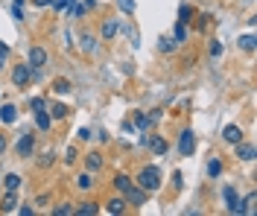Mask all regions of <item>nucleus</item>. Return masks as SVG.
Segmentation results:
<instances>
[{"label": "nucleus", "instance_id": "1", "mask_svg": "<svg viewBox=\"0 0 257 216\" xmlns=\"http://www.w3.org/2000/svg\"><path fill=\"white\" fill-rule=\"evenodd\" d=\"M135 184H138V187H144L146 193H155V190H158L161 187V169L158 166H141V172H138V175H135Z\"/></svg>", "mask_w": 257, "mask_h": 216}, {"label": "nucleus", "instance_id": "2", "mask_svg": "<svg viewBox=\"0 0 257 216\" xmlns=\"http://www.w3.org/2000/svg\"><path fill=\"white\" fill-rule=\"evenodd\" d=\"M222 199H225V210L228 213H242V199H240V193H237L234 184H228L222 190Z\"/></svg>", "mask_w": 257, "mask_h": 216}, {"label": "nucleus", "instance_id": "3", "mask_svg": "<svg viewBox=\"0 0 257 216\" xmlns=\"http://www.w3.org/2000/svg\"><path fill=\"white\" fill-rule=\"evenodd\" d=\"M15 152H18V158H32V152H35V132L21 134L15 143Z\"/></svg>", "mask_w": 257, "mask_h": 216}, {"label": "nucleus", "instance_id": "4", "mask_svg": "<svg viewBox=\"0 0 257 216\" xmlns=\"http://www.w3.org/2000/svg\"><path fill=\"white\" fill-rule=\"evenodd\" d=\"M193 152H196V134L190 129H184V132L178 134V155L181 158H190Z\"/></svg>", "mask_w": 257, "mask_h": 216}, {"label": "nucleus", "instance_id": "5", "mask_svg": "<svg viewBox=\"0 0 257 216\" xmlns=\"http://www.w3.org/2000/svg\"><path fill=\"white\" fill-rule=\"evenodd\" d=\"M50 62V53L44 50V47H38V44H35V47H30V56H27V65L32 67V70H41V67L47 65Z\"/></svg>", "mask_w": 257, "mask_h": 216}, {"label": "nucleus", "instance_id": "6", "mask_svg": "<svg viewBox=\"0 0 257 216\" xmlns=\"http://www.w3.org/2000/svg\"><path fill=\"white\" fill-rule=\"evenodd\" d=\"M30 79H32V67L27 65V62L12 67V85H15V88H27V85H30Z\"/></svg>", "mask_w": 257, "mask_h": 216}, {"label": "nucleus", "instance_id": "7", "mask_svg": "<svg viewBox=\"0 0 257 216\" xmlns=\"http://www.w3.org/2000/svg\"><path fill=\"white\" fill-rule=\"evenodd\" d=\"M123 199H126V204H135V207H141V204H146V199H149V193H146L144 187H138V184H132L126 193H123Z\"/></svg>", "mask_w": 257, "mask_h": 216}, {"label": "nucleus", "instance_id": "8", "mask_svg": "<svg viewBox=\"0 0 257 216\" xmlns=\"http://www.w3.org/2000/svg\"><path fill=\"white\" fill-rule=\"evenodd\" d=\"M146 149L152 152V155H167L170 143H167V137H164V134H152V137H149V143H146Z\"/></svg>", "mask_w": 257, "mask_h": 216}, {"label": "nucleus", "instance_id": "9", "mask_svg": "<svg viewBox=\"0 0 257 216\" xmlns=\"http://www.w3.org/2000/svg\"><path fill=\"white\" fill-rule=\"evenodd\" d=\"M222 140H225V143H231V146H234V143H240V140H242V129L237 126V123L225 126V129H222Z\"/></svg>", "mask_w": 257, "mask_h": 216}, {"label": "nucleus", "instance_id": "10", "mask_svg": "<svg viewBox=\"0 0 257 216\" xmlns=\"http://www.w3.org/2000/svg\"><path fill=\"white\" fill-rule=\"evenodd\" d=\"M234 149H237V158H240V161H245V164H248V161H254V155H257V149H254V143H234Z\"/></svg>", "mask_w": 257, "mask_h": 216}, {"label": "nucleus", "instance_id": "11", "mask_svg": "<svg viewBox=\"0 0 257 216\" xmlns=\"http://www.w3.org/2000/svg\"><path fill=\"white\" fill-rule=\"evenodd\" d=\"M102 164H105V158H102L99 152H88V155H85V169H88V172H99Z\"/></svg>", "mask_w": 257, "mask_h": 216}, {"label": "nucleus", "instance_id": "12", "mask_svg": "<svg viewBox=\"0 0 257 216\" xmlns=\"http://www.w3.org/2000/svg\"><path fill=\"white\" fill-rule=\"evenodd\" d=\"M111 184H114V190H117V193H126L128 187L135 184V178H132V175H126V172H117V175L111 178Z\"/></svg>", "mask_w": 257, "mask_h": 216}, {"label": "nucleus", "instance_id": "13", "mask_svg": "<svg viewBox=\"0 0 257 216\" xmlns=\"http://www.w3.org/2000/svg\"><path fill=\"white\" fill-rule=\"evenodd\" d=\"M47 114L53 117V120H67V117H70V108H67L64 102H53V105H47Z\"/></svg>", "mask_w": 257, "mask_h": 216}, {"label": "nucleus", "instance_id": "14", "mask_svg": "<svg viewBox=\"0 0 257 216\" xmlns=\"http://www.w3.org/2000/svg\"><path fill=\"white\" fill-rule=\"evenodd\" d=\"M18 120V108L12 102H6V105H0V123H6V126H12Z\"/></svg>", "mask_w": 257, "mask_h": 216}, {"label": "nucleus", "instance_id": "15", "mask_svg": "<svg viewBox=\"0 0 257 216\" xmlns=\"http://www.w3.org/2000/svg\"><path fill=\"white\" fill-rule=\"evenodd\" d=\"M120 30V18H108L105 24H102V41H111L114 35Z\"/></svg>", "mask_w": 257, "mask_h": 216}, {"label": "nucleus", "instance_id": "16", "mask_svg": "<svg viewBox=\"0 0 257 216\" xmlns=\"http://www.w3.org/2000/svg\"><path fill=\"white\" fill-rule=\"evenodd\" d=\"M50 91H53V94H59V97H67V94L73 91V85H70V79H62V76H59V79H53Z\"/></svg>", "mask_w": 257, "mask_h": 216}, {"label": "nucleus", "instance_id": "17", "mask_svg": "<svg viewBox=\"0 0 257 216\" xmlns=\"http://www.w3.org/2000/svg\"><path fill=\"white\" fill-rule=\"evenodd\" d=\"M73 213H79V216H96L99 213V204H96V201H82L79 207H73Z\"/></svg>", "mask_w": 257, "mask_h": 216}, {"label": "nucleus", "instance_id": "18", "mask_svg": "<svg viewBox=\"0 0 257 216\" xmlns=\"http://www.w3.org/2000/svg\"><path fill=\"white\" fill-rule=\"evenodd\" d=\"M50 126H53V117L47 111H35V129L38 132H50Z\"/></svg>", "mask_w": 257, "mask_h": 216}, {"label": "nucleus", "instance_id": "19", "mask_svg": "<svg viewBox=\"0 0 257 216\" xmlns=\"http://www.w3.org/2000/svg\"><path fill=\"white\" fill-rule=\"evenodd\" d=\"M205 172H208V178H219V175H222V158L213 155L208 161V166H205Z\"/></svg>", "mask_w": 257, "mask_h": 216}, {"label": "nucleus", "instance_id": "20", "mask_svg": "<svg viewBox=\"0 0 257 216\" xmlns=\"http://www.w3.org/2000/svg\"><path fill=\"white\" fill-rule=\"evenodd\" d=\"M76 187H79L82 193H88V190H94V172H88V169H85V172H82L79 178H76Z\"/></svg>", "mask_w": 257, "mask_h": 216}, {"label": "nucleus", "instance_id": "21", "mask_svg": "<svg viewBox=\"0 0 257 216\" xmlns=\"http://www.w3.org/2000/svg\"><path fill=\"white\" fill-rule=\"evenodd\" d=\"M105 204H108V207H105L108 213H123V210H126V199H123V193H120V196H114V199H108Z\"/></svg>", "mask_w": 257, "mask_h": 216}, {"label": "nucleus", "instance_id": "22", "mask_svg": "<svg viewBox=\"0 0 257 216\" xmlns=\"http://www.w3.org/2000/svg\"><path fill=\"white\" fill-rule=\"evenodd\" d=\"M18 207V196H15V190H6V199H3V204H0V210L3 213H12Z\"/></svg>", "mask_w": 257, "mask_h": 216}, {"label": "nucleus", "instance_id": "23", "mask_svg": "<svg viewBox=\"0 0 257 216\" xmlns=\"http://www.w3.org/2000/svg\"><path fill=\"white\" fill-rule=\"evenodd\" d=\"M21 184H24V178H21L18 172H9V175H3V187H6V190H18Z\"/></svg>", "mask_w": 257, "mask_h": 216}, {"label": "nucleus", "instance_id": "24", "mask_svg": "<svg viewBox=\"0 0 257 216\" xmlns=\"http://www.w3.org/2000/svg\"><path fill=\"white\" fill-rule=\"evenodd\" d=\"M53 164H56V152L53 149H44L38 155V166H41V169H47V166H53Z\"/></svg>", "mask_w": 257, "mask_h": 216}, {"label": "nucleus", "instance_id": "25", "mask_svg": "<svg viewBox=\"0 0 257 216\" xmlns=\"http://www.w3.org/2000/svg\"><path fill=\"white\" fill-rule=\"evenodd\" d=\"M237 44H240V50H245V53H254V47H257V38L251 33L248 35H242L240 41H237Z\"/></svg>", "mask_w": 257, "mask_h": 216}, {"label": "nucleus", "instance_id": "26", "mask_svg": "<svg viewBox=\"0 0 257 216\" xmlns=\"http://www.w3.org/2000/svg\"><path fill=\"white\" fill-rule=\"evenodd\" d=\"M193 15H196V9L184 3V6L178 9V24H190V21H193Z\"/></svg>", "mask_w": 257, "mask_h": 216}, {"label": "nucleus", "instance_id": "27", "mask_svg": "<svg viewBox=\"0 0 257 216\" xmlns=\"http://www.w3.org/2000/svg\"><path fill=\"white\" fill-rule=\"evenodd\" d=\"M135 126H138L141 132H149V126H152V120H149V114H144V111H138V114H135Z\"/></svg>", "mask_w": 257, "mask_h": 216}, {"label": "nucleus", "instance_id": "28", "mask_svg": "<svg viewBox=\"0 0 257 216\" xmlns=\"http://www.w3.org/2000/svg\"><path fill=\"white\" fill-rule=\"evenodd\" d=\"M254 204H257V193H248L242 199V213H254Z\"/></svg>", "mask_w": 257, "mask_h": 216}, {"label": "nucleus", "instance_id": "29", "mask_svg": "<svg viewBox=\"0 0 257 216\" xmlns=\"http://www.w3.org/2000/svg\"><path fill=\"white\" fill-rule=\"evenodd\" d=\"M53 213L56 216H70L73 213V204H70V201H59V204L53 207Z\"/></svg>", "mask_w": 257, "mask_h": 216}, {"label": "nucleus", "instance_id": "30", "mask_svg": "<svg viewBox=\"0 0 257 216\" xmlns=\"http://www.w3.org/2000/svg\"><path fill=\"white\" fill-rule=\"evenodd\" d=\"M30 108H32V114H35V111H47V100H44V97H32Z\"/></svg>", "mask_w": 257, "mask_h": 216}, {"label": "nucleus", "instance_id": "31", "mask_svg": "<svg viewBox=\"0 0 257 216\" xmlns=\"http://www.w3.org/2000/svg\"><path fill=\"white\" fill-rule=\"evenodd\" d=\"M187 41V24H176V44Z\"/></svg>", "mask_w": 257, "mask_h": 216}, {"label": "nucleus", "instance_id": "32", "mask_svg": "<svg viewBox=\"0 0 257 216\" xmlns=\"http://www.w3.org/2000/svg\"><path fill=\"white\" fill-rule=\"evenodd\" d=\"M64 161H67V164L73 166L76 161H79V149H76V146H70V149L64 152Z\"/></svg>", "mask_w": 257, "mask_h": 216}, {"label": "nucleus", "instance_id": "33", "mask_svg": "<svg viewBox=\"0 0 257 216\" xmlns=\"http://www.w3.org/2000/svg\"><path fill=\"white\" fill-rule=\"evenodd\" d=\"M117 6L123 9V15H135V0H117Z\"/></svg>", "mask_w": 257, "mask_h": 216}, {"label": "nucleus", "instance_id": "34", "mask_svg": "<svg viewBox=\"0 0 257 216\" xmlns=\"http://www.w3.org/2000/svg\"><path fill=\"white\" fill-rule=\"evenodd\" d=\"M158 50L161 53H173L176 50V38H164V41L158 44Z\"/></svg>", "mask_w": 257, "mask_h": 216}, {"label": "nucleus", "instance_id": "35", "mask_svg": "<svg viewBox=\"0 0 257 216\" xmlns=\"http://www.w3.org/2000/svg\"><path fill=\"white\" fill-rule=\"evenodd\" d=\"M82 41H85V44H82V50L94 53V35H82Z\"/></svg>", "mask_w": 257, "mask_h": 216}, {"label": "nucleus", "instance_id": "36", "mask_svg": "<svg viewBox=\"0 0 257 216\" xmlns=\"http://www.w3.org/2000/svg\"><path fill=\"white\" fill-rule=\"evenodd\" d=\"M208 50H210V56H222V44H219V41H210Z\"/></svg>", "mask_w": 257, "mask_h": 216}, {"label": "nucleus", "instance_id": "37", "mask_svg": "<svg viewBox=\"0 0 257 216\" xmlns=\"http://www.w3.org/2000/svg\"><path fill=\"white\" fill-rule=\"evenodd\" d=\"M85 12H88L85 6H70V18H82Z\"/></svg>", "mask_w": 257, "mask_h": 216}, {"label": "nucleus", "instance_id": "38", "mask_svg": "<svg viewBox=\"0 0 257 216\" xmlns=\"http://www.w3.org/2000/svg\"><path fill=\"white\" fill-rule=\"evenodd\" d=\"M173 187H176V190H181V187H184V178H181V172H173Z\"/></svg>", "mask_w": 257, "mask_h": 216}, {"label": "nucleus", "instance_id": "39", "mask_svg": "<svg viewBox=\"0 0 257 216\" xmlns=\"http://www.w3.org/2000/svg\"><path fill=\"white\" fill-rule=\"evenodd\" d=\"M208 24H210V15H199V21H196V27H199V30H205Z\"/></svg>", "mask_w": 257, "mask_h": 216}, {"label": "nucleus", "instance_id": "40", "mask_svg": "<svg viewBox=\"0 0 257 216\" xmlns=\"http://www.w3.org/2000/svg\"><path fill=\"white\" fill-rule=\"evenodd\" d=\"M32 6L35 9H47V6H53V0H32Z\"/></svg>", "mask_w": 257, "mask_h": 216}, {"label": "nucleus", "instance_id": "41", "mask_svg": "<svg viewBox=\"0 0 257 216\" xmlns=\"http://www.w3.org/2000/svg\"><path fill=\"white\" fill-rule=\"evenodd\" d=\"M67 3H73V0H53V9H64Z\"/></svg>", "mask_w": 257, "mask_h": 216}, {"label": "nucleus", "instance_id": "42", "mask_svg": "<svg viewBox=\"0 0 257 216\" xmlns=\"http://www.w3.org/2000/svg\"><path fill=\"white\" fill-rule=\"evenodd\" d=\"M35 204H38V207H47V193H41V196L35 199Z\"/></svg>", "mask_w": 257, "mask_h": 216}, {"label": "nucleus", "instance_id": "43", "mask_svg": "<svg viewBox=\"0 0 257 216\" xmlns=\"http://www.w3.org/2000/svg\"><path fill=\"white\" fill-rule=\"evenodd\" d=\"M9 53H12V50H9V44H3V41H0V56H3V59H9Z\"/></svg>", "mask_w": 257, "mask_h": 216}, {"label": "nucleus", "instance_id": "44", "mask_svg": "<svg viewBox=\"0 0 257 216\" xmlns=\"http://www.w3.org/2000/svg\"><path fill=\"white\" fill-rule=\"evenodd\" d=\"M6 146H9V140H6V134H0V155L6 152Z\"/></svg>", "mask_w": 257, "mask_h": 216}, {"label": "nucleus", "instance_id": "45", "mask_svg": "<svg viewBox=\"0 0 257 216\" xmlns=\"http://www.w3.org/2000/svg\"><path fill=\"white\" fill-rule=\"evenodd\" d=\"M12 15H15V21H24V12H21V6H15V9H12Z\"/></svg>", "mask_w": 257, "mask_h": 216}, {"label": "nucleus", "instance_id": "46", "mask_svg": "<svg viewBox=\"0 0 257 216\" xmlns=\"http://www.w3.org/2000/svg\"><path fill=\"white\" fill-rule=\"evenodd\" d=\"M12 6H24V0H12Z\"/></svg>", "mask_w": 257, "mask_h": 216}, {"label": "nucleus", "instance_id": "47", "mask_svg": "<svg viewBox=\"0 0 257 216\" xmlns=\"http://www.w3.org/2000/svg\"><path fill=\"white\" fill-rule=\"evenodd\" d=\"M3 62H6V59H3V56H0V70H3Z\"/></svg>", "mask_w": 257, "mask_h": 216}]
</instances>
